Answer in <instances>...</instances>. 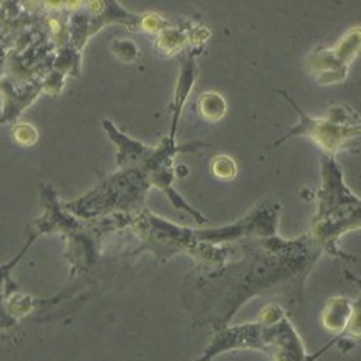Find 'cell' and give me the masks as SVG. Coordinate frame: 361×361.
Masks as SVG:
<instances>
[{
	"label": "cell",
	"instance_id": "1",
	"mask_svg": "<svg viewBox=\"0 0 361 361\" xmlns=\"http://www.w3.org/2000/svg\"><path fill=\"white\" fill-rule=\"evenodd\" d=\"M353 316V305L351 302L344 297H336L327 302V307L322 314V322H324L326 329L331 333H343L346 331L350 319Z\"/></svg>",
	"mask_w": 361,
	"mask_h": 361
},
{
	"label": "cell",
	"instance_id": "2",
	"mask_svg": "<svg viewBox=\"0 0 361 361\" xmlns=\"http://www.w3.org/2000/svg\"><path fill=\"white\" fill-rule=\"evenodd\" d=\"M200 112L205 119L219 121L226 114V102L219 94H204L200 99Z\"/></svg>",
	"mask_w": 361,
	"mask_h": 361
},
{
	"label": "cell",
	"instance_id": "3",
	"mask_svg": "<svg viewBox=\"0 0 361 361\" xmlns=\"http://www.w3.org/2000/svg\"><path fill=\"white\" fill-rule=\"evenodd\" d=\"M214 175L222 180H233L236 176V163L229 157H217L212 163Z\"/></svg>",
	"mask_w": 361,
	"mask_h": 361
},
{
	"label": "cell",
	"instance_id": "4",
	"mask_svg": "<svg viewBox=\"0 0 361 361\" xmlns=\"http://www.w3.org/2000/svg\"><path fill=\"white\" fill-rule=\"evenodd\" d=\"M14 137H16V141L20 142V145L31 146V145H35L37 140V133L32 126L19 124L18 128L14 129Z\"/></svg>",
	"mask_w": 361,
	"mask_h": 361
},
{
	"label": "cell",
	"instance_id": "5",
	"mask_svg": "<svg viewBox=\"0 0 361 361\" xmlns=\"http://www.w3.org/2000/svg\"><path fill=\"white\" fill-rule=\"evenodd\" d=\"M346 333L355 336V338H361V302L358 307H353V316L346 327Z\"/></svg>",
	"mask_w": 361,
	"mask_h": 361
}]
</instances>
